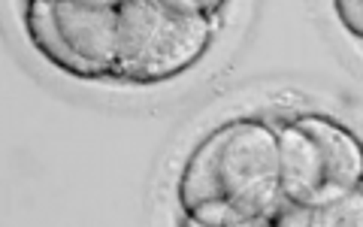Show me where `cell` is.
Here are the masks:
<instances>
[{"mask_svg": "<svg viewBox=\"0 0 363 227\" xmlns=\"http://www.w3.org/2000/svg\"><path fill=\"white\" fill-rule=\"evenodd\" d=\"M179 203L191 224H267L281 206L279 131L267 121H227L203 140L179 179Z\"/></svg>", "mask_w": 363, "mask_h": 227, "instance_id": "1", "label": "cell"}, {"mask_svg": "<svg viewBox=\"0 0 363 227\" xmlns=\"http://www.w3.org/2000/svg\"><path fill=\"white\" fill-rule=\"evenodd\" d=\"M212 18L169 0H124L112 76L128 82H164L194 67L212 40Z\"/></svg>", "mask_w": 363, "mask_h": 227, "instance_id": "2", "label": "cell"}, {"mask_svg": "<svg viewBox=\"0 0 363 227\" xmlns=\"http://www.w3.org/2000/svg\"><path fill=\"white\" fill-rule=\"evenodd\" d=\"M279 182L281 203H330L363 182V143L330 118H294L279 131Z\"/></svg>", "mask_w": 363, "mask_h": 227, "instance_id": "3", "label": "cell"}, {"mask_svg": "<svg viewBox=\"0 0 363 227\" xmlns=\"http://www.w3.org/2000/svg\"><path fill=\"white\" fill-rule=\"evenodd\" d=\"M55 21L64 43L85 58L100 76H112L118 40V9L85 4V0H55Z\"/></svg>", "mask_w": 363, "mask_h": 227, "instance_id": "4", "label": "cell"}, {"mask_svg": "<svg viewBox=\"0 0 363 227\" xmlns=\"http://www.w3.org/2000/svg\"><path fill=\"white\" fill-rule=\"evenodd\" d=\"M25 28H28V37L33 43V49H37L52 67H58L61 73H70V76H79V79L100 76V70H94L85 58H79L70 45L64 43L61 31H58V21H55V0H28Z\"/></svg>", "mask_w": 363, "mask_h": 227, "instance_id": "5", "label": "cell"}, {"mask_svg": "<svg viewBox=\"0 0 363 227\" xmlns=\"http://www.w3.org/2000/svg\"><path fill=\"white\" fill-rule=\"evenodd\" d=\"M272 224L281 227H363V182L348 194L321 206H291L281 203L272 215Z\"/></svg>", "mask_w": 363, "mask_h": 227, "instance_id": "6", "label": "cell"}, {"mask_svg": "<svg viewBox=\"0 0 363 227\" xmlns=\"http://www.w3.org/2000/svg\"><path fill=\"white\" fill-rule=\"evenodd\" d=\"M333 4H336L339 21H342L354 37L363 40V0H333Z\"/></svg>", "mask_w": 363, "mask_h": 227, "instance_id": "7", "label": "cell"}, {"mask_svg": "<svg viewBox=\"0 0 363 227\" xmlns=\"http://www.w3.org/2000/svg\"><path fill=\"white\" fill-rule=\"evenodd\" d=\"M169 4H176L182 9H191V13H203V16L212 18L224 6V0H169Z\"/></svg>", "mask_w": 363, "mask_h": 227, "instance_id": "8", "label": "cell"}, {"mask_svg": "<svg viewBox=\"0 0 363 227\" xmlns=\"http://www.w3.org/2000/svg\"><path fill=\"white\" fill-rule=\"evenodd\" d=\"M85 4H97V6H112V9H118L124 0H85Z\"/></svg>", "mask_w": 363, "mask_h": 227, "instance_id": "9", "label": "cell"}]
</instances>
